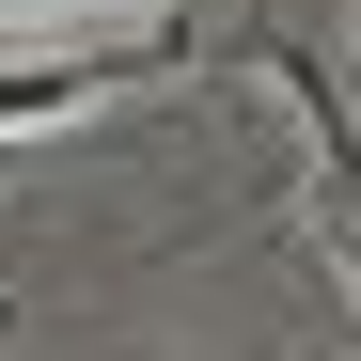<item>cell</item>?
<instances>
[{
  "label": "cell",
  "mask_w": 361,
  "mask_h": 361,
  "mask_svg": "<svg viewBox=\"0 0 361 361\" xmlns=\"http://www.w3.org/2000/svg\"><path fill=\"white\" fill-rule=\"evenodd\" d=\"M189 16H157V32H94V47H32V63H0V126H79V110L110 94H142V79H189Z\"/></svg>",
  "instance_id": "1"
},
{
  "label": "cell",
  "mask_w": 361,
  "mask_h": 361,
  "mask_svg": "<svg viewBox=\"0 0 361 361\" xmlns=\"http://www.w3.org/2000/svg\"><path fill=\"white\" fill-rule=\"evenodd\" d=\"M235 63L298 94V142H314V189H330V235L361 252V110H345V79L314 63V47H298V16H252V32H235Z\"/></svg>",
  "instance_id": "2"
},
{
  "label": "cell",
  "mask_w": 361,
  "mask_h": 361,
  "mask_svg": "<svg viewBox=\"0 0 361 361\" xmlns=\"http://www.w3.org/2000/svg\"><path fill=\"white\" fill-rule=\"evenodd\" d=\"M0 314H16V298H0Z\"/></svg>",
  "instance_id": "3"
},
{
  "label": "cell",
  "mask_w": 361,
  "mask_h": 361,
  "mask_svg": "<svg viewBox=\"0 0 361 361\" xmlns=\"http://www.w3.org/2000/svg\"><path fill=\"white\" fill-rule=\"evenodd\" d=\"M0 173H16V157H0Z\"/></svg>",
  "instance_id": "4"
}]
</instances>
